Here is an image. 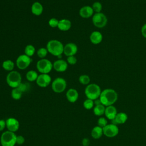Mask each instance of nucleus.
Segmentation results:
<instances>
[{
    "mask_svg": "<svg viewBox=\"0 0 146 146\" xmlns=\"http://www.w3.org/2000/svg\"><path fill=\"white\" fill-rule=\"evenodd\" d=\"M23 93L24 92H26L30 88V86L28 83H21L19 86L18 87Z\"/></svg>",
    "mask_w": 146,
    "mask_h": 146,
    "instance_id": "obj_32",
    "label": "nucleus"
},
{
    "mask_svg": "<svg viewBox=\"0 0 146 146\" xmlns=\"http://www.w3.org/2000/svg\"><path fill=\"white\" fill-rule=\"evenodd\" d=\"M22 94H23L22 91L18 87L13 88L11 92V96L12 98L14 100L20 99L22 96Z\"/></svg>",
    "mask_w": 146,
    "mask_h": 146,
    "instance_id": "obj_26",
    "label": "nucleus"
},
{
    "mask_svg": "<svg viewBox=\"0 0 146 146\" xmlns=\"http://www.w3.org/2000/svg\"><path fill=\"white\" fill-rule=\"evenodd\" d=\"M103 135L107 137H113L119 133V128L117 125L114 124H107L103 128Z\"/></svg>",
    "mask_w": 146,
    "mask_h": 146,
    "instance_id": "obj_10",
    "label": "nucleus"
},
{
    "mask_svg": "<svg viewBox=\"0 0 146 146\" xmlns=\"http://www.w3.org/2000/svg\"><path fill=\"white\" fill-rule=\"evenodd\" d=\"M107 123H108V122H107V119L103 117H100L98 120V125L102 128H103L104 127L107 125L108 124Z\"/></svg>",
    "mask_w": 146,
    "mask_h": 146,
    "instance_id": "obj_34",
    "label": "nucleus"
},
{
    "mask_svg": "<svg viewBox=\"0 0 146 146\" xmlns=\"http://www.w3.org/2000/svg\"><path fill=\"white\" fill-rule=\"evenodd\" d=\"M94 105V100L90 99H87L83 102V107L87 110L91 109L92 108H93Z\"/></svg>",
    "mask_w": 146,
    "mask_h": 146,
    "instance_id": "obj_30",
    "label": "nucleus"
},
{
    "mask_svg": "<svg viewBox=\"0 0 146 146\" xmlns=\"http://www.w3.org/2000/svg\"><path fill=\"white\" fill-rule=\"evenodd\" d=\"M92 8L96 13H100L102 10V5L99 2H95L92 6Z\"/></svg>",
    "mask_w": 146,
    "mask_h": 146,
    "instance_id": "obj_31",
    "label": "nucleus"
},
{
    "mask_svg": "<svg viewBox=\"0 0 146 146\" xmlns=\"http://www.w3.org/2000/svg\"><path fill=\"white\" fill-rule=\"evenodd\" d=\"M118 95L116 91L111 88H107L102 91L99 99L101 103L106 107L113 105L117 100Z\"/></svg>",
    "mask_w": 146,
    "mask_h": 146,
    "instance_id": "obj_1",
    "label": "nucleus"
},
{
    "mask_svg": "<svg viewBox=\"0 0 146 146\" xmlns=\"http://www.w3.org/2000/svg\"><path fill=\"white\" fill-rule=\"evenodd\" d=\"M59 23V20L55 18H52L48 21V25L52 28L58 27Z\"/></svg>",
    "mask_w": 146,
    "mask_h": 146,
    "instance_id": "obj_33",
    "label": "nucleus"
},
{
    "mask_svg": "<svg viewBox=\"0 0 146 146\" xmlns=\"http://www.w3.org/2000/svg\"><path fill=\"white\" fill-rule=\"evenodd\" d=\"M68 68L67 62L63 59H58L53 63V68L57 72H63Z\"/></svg>",
    "mask_w": 146,
    "mask_h": 146,
    "instance_id": "obj_14",
    "label": "nucleus"
},
{
    "mask_svg": "<svg viewBox=\"0 0 146 146\" xmlns=\"http://www.w3.org/2000/svg\"><path fill=\"white\" fill-rule=\"evenodd\" d=\"M6 127V121H5L4 120H0V131H3Z\"/></svg>",
    "mask_w": 146,
    "mask_h": 146,
    "instance_id": "obj_38",
    "label": "nucleus"
},
{
    "mask_svg": "<svg viewBox=\"0 0 146 146\" xmlns=\"http://www.w3.org/2000/svg\"><path fill=\"white\" fill-rule=\"evenodd\" d=\"M91 136L95 139H100L102 137V136L103 135V128L98 125L94 127L91 131Z\"/></svg>",
    "mask_w": 146,
    "mask_h": 146,
    "instance_id": "obj_22",
    "label": "nucleus"
},
{
    "mask_svg": "<svg viewBox=\"0 0 146 146\" xmlns=\"http://www.w3.org/2000/svg\"><path fill=\"white\" fill-rule=\"evenodd\" d=\"M103 39V35L102 33L98 31H93L90 36V40L94 44H98L100 43Z\"/></svg>",
    "mask_w": 146,
    "mask_h": 146,
    "instance_id": "obj_19",
    "label": "nucleus"
},
{
    "mask_svg": "<svg viewBox=\"0 0 146 146\" xmlns=\"http://www.w3.org/2000/svg\"><path fill=\"white\" fill-rule=\"evenodd\" d=\"M67 82L63 78H55L51 83V88L55 93H62L66 88Z\"/></svg>",
    "mask_w": 146,
    "mask_h": 146,
    "instance_id": "obj_7",
    "label": "nucleus"
},
{
    "mask_svg": "<svg viewBox=\"0 0 146 146\" xmlns=\"http://www.w3.org/2000/svg\"><path fill=\"white\" fill-rule=\"evenodd\" d=\"M25 139L24 137L22 135H18L17 136V139H16V143L19 145L23 144L25 143Z\"/></svg>",
    "mask_w": 146,
    "mask_h": 146,
    "instance_id": "obj_36",
    "label": "nucleus"
},
{
    "mask_svg": "<svg viewBox=\"0 0 146 146\" xmlns=\"http://www.w3.org/2000/svg\"><path fill=\"white\" fill-rule=\"evenodd\" d=\"M17 135L14 132L7 131L1 136L0 143L2 146H14L16 144Z\"/></svg>",
    "mask_w": 146,
    "mask_h": 146,
    "instance_id": "obj_5",
    "label": "nucleus"
},
{
    "mask_svg": "<svg viewBox=\"0 0 146 146\" xmlns=\"http://www.w3.org/2000/svg\"><path fill=\"white\" fill-rule=\"evenodd\" d=\"M141 33L142 35L146 38V23L144 24L141 29Z\"/></svg>",
    "mask_w": 146,
    "mask_h": 146,
    "instance_id": "obj_39",
    "label": "nucleus"
},
{
    "mask_svg": "<svg viewBox=\"0 0 146 146\" xmlns=\"http://www.w3.org/2000/svg\"><path fill=\"white\" fill-rule=\"evenodd\" d=\"M102 92L100 86L95 83L89 84L87 86L84 90V94L87 99L95 100L99 98Z\"/></svg>",
    "mask_w": 146,
    "mask_h": 146,
    "instance_id": "obj_3",
    "label": "nucleus"
},
{
    "mask_svg": "<svg viewBox=\"0 0 146 146\" xmlns=\"http://www.w3.org/2000/svg\"><path fill=\"white\" fill-rule=\"evenodd\" d=\"M25 54L28 56H32L35 52V47L32 44H27L25 48Z\"/></svg>",
    "mask_w": 146,
    "mask_h": 146,
    "instance_id": "obj_27",
    "label": "nucleus"
},
{
    "mask_svg": "<svg viewBox=\"0 0 146 146\" xmlns=\"http://www.w3.org/2000/svg\"><path fill=\"white\" fill-rule=\"evenodd\" d=\"M7 84L11 88L18 87L22 83V76L17 71H11L8 73L6 78Z\"/></svg>",
    "mask_w": 146,
    "mask_h": 146,
    "instance_id": "obj_4",
    "label": "nucleus"
},
{
    "mask_svg": "<svg viewBox=\"0 0 146 146\" xmlns=\"http://www.w3.org/2000/svg\"><path fill=\"white\" fill-rule=\"evenodd\" d=\"M79 82L83 85H88L90 82V78L87 75H82L79 78Z\"/></svg>",
    "mask_w": 146,
    "mask_h": 146,
    "instance_id": "obj_28",
    "label": "nucleus"
},
{
    "mask_svg": "<svg viewBox=\"0 0 146 146\" xmlns=\"http://www.w3.org/2000/svg\"><path fill=\"white\" fill-rule=\"evenodd\" d=\"M37 70L41 74H48L53 68V64L47 59L43 58L39 60L36 64Z\"/></svg>",
    "mask_w": 146,
    "mask_h": 146,
    "instance_id": "obj_6",
    "label": "nucleus"
},
{
    "mask_svg": "<svg viewBox=\"0 0 146 146\" xmlns=\"http://www.w3.org/2000/svg\"><path fill=\"white\" fill-rule=\"evenodd\" d=\"M48 52L46 48L40 47L37 50L36 54L39 58H40V59H43L47 56Z\"/></svg>",
    "mask_w": 146,
    "mask_h": 146,
    "instance_id": "obj_29",
    "label": "nucleus"
},
{
    "mask_svg": "<svg viewBox=\"0 0 146 146\" xmlns=\"http://www.w3.org/2000/svg\"><path fill=\"white\" fill-rule=\"evenodd\" d=\"M92 21L95 27L103 28L105 27L107 23V18L104 14L101 12L97 13L92 16Z\"/></svg>",
    "mask_w": 146,
    "mask_h": 146,
    "instance_id": "obj_8",
    "label": "nucleus"
},
{
    "mask_svg": "<svg viewBox=\"0 0 146 146\" xmlns=\"http://www.w3.org/2000/svg\"><path fill=\"white\" fill-rule=\"evenodd\" d=\"M79 97V94L76 90L70 88L66 92V98L67 100L70 103H75L77 101Z\"/></svg>",
    "mask_w": 146,
    "mask_h": 146,
    "instance_id": "obj_16",
    "label": "nucleus"
},
{
    "mask_svg": "<svg viewBox=\"0 0 146 146\" xmlns=\"http://www.w3.org/2000/svg\"><path fill=\"white\" fill-rule=\"evenodd\" d=\"M32 59L31 57L25 54H22L18 56L16 59V65L20 70L26 69L31 64Z\"/></svg>",
    "mask_w": 146,
    "mask_h": 146,
    "instance_id": "obj_9",
    "label": "nucleus"
},
{
    "mask_svg": "<svg viewBox=\"0 0 146 146\" xmlns=\"http://www.w3.org/2000/svg\"><path fill=\"white\" fill-rule=\"evenodd\" d=\"M117 113V110L116 107L113 105L106 107L104 115L109 120H112L113 119H114Z\"/></svg>",
    "mask_w": 146,
    "mask_h": 146,
    "instance_id": "obj_17",
    "label": "nucleus"
},
{
    "mask_svg": "<svg viewBox=\"0 0 146 146\" xmlns=\"http://www.w3.org/2000/svg\"><path fill=\"white\" fill-rule=\"evenodd\" d=\"M82 144L83 146H88L90 144V140L88 138H84L82 141Z\"/></svg>",
    "mask_w": 146,
    "mask_h": 146,
    "instance_id": "obj_37",
    "label": "nucleus"
},
{
    "mask_svg": "<svg viewBox=\"0 0 146 146\" xmlns=\"http://www.w3.org/2000/svg\"><path fill=\"white\" fill-rule=\"evenodd\" d=\"M71 27V22L69 19H62L59 21L58 28L62 31H67Z\"/></svg>",
    "mask_w": 146,
    "mask_h": 146,
    "instance_id": "obj_21",
    "label": "nucleus"
},
{
    "mask_svg": "<svg viewBox=\"0 0 146 146\" xmlns=\"http://www.w3.org/2000/svg\"><path fill=\"white\" fill-rule=\"evenodd\" d=\"M31 13L36 16L40 15L43 11V7L39 2H34L31 7Z\"/></svg>",
    "mask_w": 146,
    "mask_h": 146,
    "instance_id": "obj_20",
    "label": "nucleus"
},
{
    "mask_svg": "<svg viewBox=\"0 0 146 146\" xmlns=\"http://www.w3.org/2000/svg\"><path fill=\"white\" fill-rule=\"evenodd\" d=\"M2 66V68L5 70L10 72L11 71H13V69L15 66V64H14V62L12 61L11 60L7 59V60H5L3 62Z\"/></svg>",
    "mask_w": 146,
    "mask_h": 146,
    "instance_id": "obj_23",
    "label": "nucleus"
},
{
    "mask_svg": "<svg viewBox=\"0 0 146 146\" xmlns=\"http://www.w3.org/2000/svg\"><path fill=\"white\" fill-rule=\"evenodd\" d=\"M6 127L8 131L15 132L19 128V123L18 120L14 117H9L6 120Z\"/></svg>",
    "mask_w": 146,
    "mask_h": 146,
    "instance_id": "obj_13",
    "label": "nucleus"
},
{
    "mask_svg": "<svg viewBox=\"0 0 146 146\" xmlns=\"http://www.w3.org/2000/svg\"><path fill=\"white\" fill-rule=\"evenodd\" d=\"M82 146H83V145H82Z\"/></svg>",
    "mask_w": 146,
    "mask_h": 146,
    "instance_id": "obj_40",
    "label": "nucleus"
},
{
    "mask_svg": "<svg viewBox=\"0 0 146 146\" xmlns=\"http://www.w3.org/2000/svg\"><path fill=\"white\" fill-rule=\"evenodd\" d=\"M46 48L50 54L58 56L63 53L64 46L60 41L56 39H52L47 42Z\"/></svg>",
    "mask_w": 146,
    "mask_h": 146,
    "instance_id": "obj_2",
    "label": "nucleus"
},
{
    "mask_svg": "<svg viewBox=\"0 0 146 146\" xmlns=\"http://www.w3.org/2000/svg\"><path fill=\"white\" fill-rule=\"evenodd\" d=\"M78 51V47L74 43L70 42L64 46L63 53L67 56H74Z\"/></svg>",
    "mask_w": 146,
    "mask_h": 146,
    "instance_id": "obj_12",
    "label": "nucleus"
},
{
    "mask_svg": "<svg viewBox=\"0 0 146 146\" xmlns=\"http://www.w3.org/2000/svg\"><path fill=\"white\" fill-rule=\"evenodd\" d=\"M51 82V78L48 74H40L36 80L37 85L40 87H47Z\"/></svg>",
    "mask_w": 146,
    "mask_h": 146,
    "instance_id": "obj_11",
    "label": "nucleus"
},
{
    "mask_svg": "<svg viewBox=\"0 0 146 146\" xmlns=\"http://www.w3.org/2000/svg\"><path fill=\"white\" fill-rule=\"evenodd\" d=\"M128 119L127 115L124 112L117 113L114 119L112 120V123L114 124H122L126 122Z\"/></svg>",
    "mask_w": 146,
    "mask_h": 146,
    "instance_id": "obj_18",
    "label": "nucleus"
},
{
    "mask_svg": "<svg viewBox=\"0 0 146 146\" xmlns=\"http://www.w3.org/2000/svg\"><path fill=\"white\" fill-rule=\"evenodd\" d=\"M67 63L71 64V65H74L77 62V59L75 56H67Z\"/></svg>",
    "mask_w": 146,
    "mask_h": 146,
    "instance_id": "obj_35",
    "label": "nucleus"
},
{
    "mask_svg": "<svg viewBox=\"0 0 146 146\" xmlns=\"http://www.w3.org/2000/svg\"><path fill=\"white\" fill-rule=\"evenodd\" d=\"M94 10L91 6H84L82 7L79 10V15L82 18H88L93 15Z\"/></svg>",
    "mask_w": 146,
    "mask_h": 146,
    "instance_id": "obj_15",
    "label": "nucleus"
},
{
    "mask_svg": "<svg viewBox=\"0 0 146 146\" xmlns=\"http://www.w3.org/2000/svg\"><path fill=\"white\" fill-rule=\"evenodd\" d=\"M38 76V73L34 70H30L26 74V78L29 82L36 81Z\"/></svg>",
    "mask_w": 146,
    "mask_h": 146,
    "instance_id": "obj_25",
    "label": "nucleus"
},
{
    "mask_svg": "<svg viewBox=\"0 0 146 146\" xmlns=\"http://www.w3.org/2000/svg\"><path fill=\"white\" fill-rule=\"evenodd\" d=\"M105 110H106L105 106L102 104H100L95 105V106L94 108L93 111H94V113L96 116H100L104 114Z\"/></svg>",
    "mask_w": 146,
    "mask_h": 146,
    "instance_id": "obj_24",
    "label": "nucleus"
}]
</instances>
